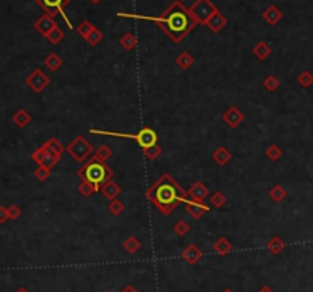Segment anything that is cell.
<instances>
[{
	"mask_svg": "<svg viewBox=\"0 0 313 292\" xmlns=\"http://www.w3.org/2000/svg\"><path fill=\"white\" fill-rule=\"evenodd\" d=\"M43 148L49 153L51 156H54L55 159H61V156H63V151L66 150V147L57 140V138H51V140H48L45 144H43Z\"/></svg>",
	"mask_w": 313,
	"mask_h": 292,
	"instance_id": "e0dca14e",
	"label": "cell"
},
{
	"mask_svg": "<svg viewBox=\"0 0 313 292\" xmlns=\"http://www.w3.org/2000/svg\"><path fill=\"white\" fill-rule=\"evenodd\" d=\"M9 220V213H8V206H0V225H3L5 222Z\"/></svg>",
	"mask_w": 313,
	"mask_h": 292,
	"instance_id": "7bdbcfd3",
	"label": "cell"
},
{
	"mask_svg": "<svg viewBox=\"0 0 313 292\" xmlns=\"http://www.w3.org/2000/svg\"><path fill=\"white\" fill-rule=\"evenodd\" d=\"M107 210H109L113 216H119V214H122V213H124L125 205H124V202H121L119 199H113V201H110V202H109Z\"/></svg>",
	"mask_w": 313,
	"mask_h": 292,
	"instance_id": "1f68e13d",
	"label": "cell"
},
{
	"mask_svg": "<svg viewBox=\"0 0 313 292\" xmlns=\"http://www.w3.org/2000/svg\"><path fill=\"white\" fill-rule=\"evenodd\" d=\"M296 81H298V85H300L301 88L307 89V88H310L313 85V74L309 72V71H303L300 75H298Z\"/></svg>",
	"mask_w": 313,
	"mask_h": 292,
	"instance_id": "e575fe53",
	"label": "cell"
},
{
	"mask_svg": "<svg viewBox=\"0 0 313 292\" xmlns=\"http://www.w3.org/2000/svg\"><path fill=\"white\" fill-rule=\"evenodd\" d=\"M212 159H214L216 164H219L220 167H225L231 162L232 159V153L228 150L226 147H219L214 150V153H212Z\"/></svg>",
	"mask_w": 313,
	"mask_h": 292,
	"instance_id": "d6986e66",
	"label": "cell"
},
{
	"mask_svg": "<svg viewBox=\"0 0 313 292\" xmlns=\"http://www.w3.org/2000/svg\"><path fill=\"white\" fill-rule=\"evenodd\" d=\"M77 190H78V193L81 194L83 198H90L93 193H96L95 187L90 182H87V180H81V184L78 185Z\"/></svg>",
	"mask_w": 313,
	"mask_h": 292,
	"instance_id": "836d02e7",
	"label": "cell"
},
{
	"mask_svg": "<svg viewBox=\"0 0 313 292\" xmlns=\"http://www.w3.org/2000/svg\"><path fill=\"white\" fill-rule=\"evenodd\" d=\"M162 153H164V148L159 144H154L153 147H148V148L144 150V156L148 161H156V159H159L162 156Z\"/></svg>",
	"mask_w": 313,
	"mask_h": 292,
	"instance_id": "f1b7e54d",
	"label": "cell"
},
{
	"mask_svg": "<svg viewBox=\"0 0 313 292\" xmlns=\"http://www.w3.org/2000/svg\"><path fill=\"white\" fill-rule=\"evenodd\" d=\"M31 158H32V161L37 164V165H43V167H48V169H51L52 170V167L58 162V159H55L54 156H51L49 153L43 148V146L41 147H38L32 155H31Z\"/></svg>",
	"mask_w": 313,
	"mask_h": 292,
	"instance_id": "7c38bea8",
	"label": "cell"
},
{
	"mask_svg": "<svg viewBox=\"0 0 313 292\" xmlns=\"http://www.w3.org/2000/svg\"><path fill=\"white\" fill-rule=\"evenodd\" d=\"M202 257H203L202 249L199 248L197 245H193V243L188 245V246L182 251V259H183L185 262H187L188 265H191V266L197 265V263L202 260Z\"/></svg>",
	"mask_w": 313,
	"mask_h": 292,
	"instance_id": "4fadbf2b",
	"label": "cell"
},
{
	"mask_svg": "<svg viewBox=\"0 0 313 292\" xmlns=\"http://www.w3.org/2000/svg\"><path fill=\"white\" fill-rule=\"evenodd\" d=\"M222 292H234V291H232V289H229V288H226V289H223Z\"/></svg>",
	"mask_w": 313,
	"mask_h": 292,
	"instance_id": "c3c4849f",
	"label": "cell"
},
{
	"mask_svg": "<svg viewBox=\"0 0 313 292\" xmlns=\"http://www.w3.org/2000/svg\"><path fill=\"white\" fill-rule=\"evenodd\" d=\"M119 45L125 49V51H133L138 46V37L133 32H125L121 38H119Z\"/></svg>",
	"mask_w": 313,
	"mask_h": 292,
	"instance_id": "484cf974",
	"label": "cell"
},
{
	"mask_svg": "<svg viewBox=\"0 0 313 292\" xmlns=\"http://www.w3.org/2000/svg\"><path fill=\"white\" fill-rule=\"evenodd\" d=\"M222 119H223V122L229 129H237L240 124L245 121V114L241 112V110L237 106H231V107H228L225 112H223Z\"/></svg>",
	"mask_w": 313,
	"mask_h": 292,
	"instance_id": "9c48e42d",
	"label": "cell"
},
{
	"mask_svg": "<svg viewBox=\"0 0 313 292\" xmlns=\"http://www.w3.org/2000/svg\"><path fill=\"white\" fill-rule=\"evenodd\" d=\"M266 156H267L269 161L277 162V161L283 156V150H281L277 144H270V146L266 148Z\"/></svg>",
	"mask_w": 313,
	"mask_h": 292,
	"instance_id": "4dcf8cb0",
	"label": "cell"
},
{
	"mask_svg": "<svg viewBox=\"0 0 313 292\" xmlns=\"http://www.w3.org/2000/svg\"><path fill=\"white\" fill-rule=\"evenodd\" d=\"M72 2V0H35V3L43 8L46 14H49V16L55 17V16H60L63 17V20L66 22V25L72 29V23H70L69 17L66 16V6Z\"/></svg>",
	"mask_w": 313,
	"mask_h": 292,
	"instance_id": "52a82bcc",
	"label": "cell"
},
{
	"mask_svg": "<svg viewBox=\"0 0 313 292\" xmlns=\"http://www.w3.org/2000/svg\"><path fill=\"white\" fill-rule=\"evenodd\" d=\"M103 193V196L107 199V201H113V199H118V196L121 194L122 188L118 182H115L113 179L107 180V182L101 187V190H99Z\"/></svg>",
	"mask_w": 313,
	"mask_h": 292,
	"instance_id": "2e32d148",
	"label": "cell"
},
{
	"mask_svg": "<svg viewBox=\"0 0 313 292\" xmlns=\"http://www.w3.org/2000/svg\"><path fill=\"white\" fill-rule=\"evenodd\" d=\"M31 119H32L31 114L28 112V110H25V109H19L17 112L12 115V122L16 124L19 129H25V127L29 126Z\"/></svg>",
	"mask_w": 313,
	"mask_h": 292,
	"instance_id": "ffe728a7",
	"label": "cell"
},
{
	"mask_svg": "<svg viewBox=\"0 0 313 292\" xmlns=\"http://www.w3.org/2000/svg\"><path fill=\"white\" fill-rule=\"evenodd\" d=\"M34 176L41 180V182H45V180H48L51 177V169H48V167H43V165H38L35 172H34Z\"/></svg>",
	"mask_w": 313,
	"mask_h": 292,
	"instance_id": "60d3db41",
	"label": "cell"
},
{
	"mask_svg": "<svg viewBox=\"0 0 313 292\" xmlns=\"http://www.w3.org/2000/svg\"><path fill=\"white\" fill-rule=\"evenodd\" d=\"M77 176L81 180H87V182H90L95 187V190L99 191L107 180H110L113 176H115V172H113L106 162H103L101 159H98L93 155L90 159L84 162V165L77 172Z\"/></svg>",
	"mask_w": 313,
	"mask_h": 292,
	"instance_id": "3957f363",
	"label": "cell"
},
{
	"mask_svg": "<svg viewBox=\"0 0 313 292\" xmlns=\"http://www.w3.org/2000/svg\"><path fill=\"white\" fill-rule=\"evenodd\" d=\"M180 2H183V0H180Z\"/></svg>",
	"mask_w": 313,
	"mask_h": 292,
	"instance_id": "f907efd6",
	"label": "cell"
},
{
	"mask_svg": "<svg viewBox=\"0 0 313 292\" xmlns=\"http://www.w3.org/2000/svg\"><path fill=\"white\" fill-rule=\"evenodd\" d=\"M147 199L164 216H170L180 204L188 201V193L182 188V185L171 175L164 173L147 190Z\"/></svg>",
	"mask_w": 313,
	"mask_h": 292,
	"instance_id": "7a4b0ae2",
	"label": "cell"
},
{
	"mask_svg": "<svg viewBox=\"0 0 313 292\" xmlns=\"http://www.w3.org/2000/svg\"><path fill=\"white\" fill-rule=\"evenodd\" d=\"M112 155H113V151L109 146H101V147H98L96 151H95V156L98 159H101L103 162H107L112 158Z\"/></svg>",
	"mask_w": 313,
	"mask_h": 292,
	"instance_id": "8d00e7d4",
	"label": "cell"
},
{
	"mask_svg": "<svg viewBox=\"0 0 313 292\" xmlns=\"http://www.w3.org/2000/svg\"><path fill=\"white\" fill-rule=\"evenodd\" d=\"M232 248H234V245H232L229 240H228L226 237H220V239L216 240V243H214V251H216L219 256H228V254H231Z\"/></svg>",
	"mask_w": 313,
	"mask_h": 292,
	"instance_id": "603a6c76",
	"label": "cell"
},
{
	"mask_svg": "<svg viewBox=\"0 0 313 292\" xmlns=\"http://www.w3.org/2000/svg\"><path fill=\"white\" fill-rule=\"evenodd\" d=\"M226 196L222 193V191H214L209 196V202H211V205L214 206V208H223L225 205H226Z\"/></svg>",
	"mask_w": 313,
	"mask_h": 292,
	"instance_id": "f546056e",
	"label": "cell"
},
{
	"mask_svg": "<svg viewBox=\"0 0 313 292\" xmlns=\"http://www.w3.org/2000/svg\"><path fill=\"white\" fill-rule=\"evenodd\" d=\"M93 135H103V136H115V138H124V140H133L142 150H145L148 147H153L154 144H158L159 136L151 127H142L136 133H121V132H110V130H96L90 129L89 130Z\"/></svg>",
	"mask_w": 313,
	"mask_h": 292,
	"instance_id": "277c9868",
	"label": "cell"
},
{
	"mask_svg": "<svg viewBox=\"0 0 313 292\" xmlns=\"http://www.w3.org/2000/svg\"><path fill=\"white\" fill-rule=\"evenodd\" d=\"M89 2H90V3H93V5H98V3H101L103 0H89Z\"/></svg>",
	"mask_w": 313,
	"mask_h": 292,
	"instance_id": "bcb514c9",
	"label": "cell"
},
{
	"mask_svg": "<svg viewBox=\"0 0 313 292\" xmlns=\"http://www.w3.org/2000/svg\"><path fill=\"white\" fill-rule=\"evenodd\" d=\"M25 83L26 86H29L32 92L41 93L51 85V78L48 77V74H45L43 69H34V71L26 77Z\"/></svg>",
	"mask_w": 313,
	"mask_h": 292,
	"instance_id": "ba28073f",
	"label": "cell"
},
{
	"mask_svg": "<svg viewBox=\"0 0 313 292\" xmlns=\"http://www.w3.org/2000/svg\"><path fill=\"white\" fill-rule=\"evenodd\" d=\"M66 151L77 162H86L93 153V146L83 135H78L72 143H69V146L66 147Z\"/></svg>",
	"mask_w": 313,
	"mask_h": 292,
	"instance_id": "5b68a950",
	"label": "cell"
},
{
	"mask_svg": "<svg viewBox=\"0 0 313 292\" xmlns=\"http://www.w3.org/2000/svg\"><path fill=\"white\" fill-rule=\"evenodd\" d=\"M252 54H254L258 60L263 61V60H266V58L269 57L270 54H272V48H270V45L266 43V41H258V43L252 48Z\"/></svg>",
	"mask_w": 313,
	"mask_h": 292,
	"instance_id": "44dd1931",
	"label": "cell"
},
{
	"mask_svg": "<svg viewBox=\"0 0 313 292\" xmlns=\"http://www.w3.org/2000/svg\"><path fill=\"white\" fill-rule=\"evenodd\" d=\"M188 9L197 25H206L208 19L217 11V6L211 0H194V3Z\"/></svg>",
	"mask_w": 313,
	"mask_h": 292,
	"instance_id": "8992f818",
	"label": "cell"
},
{
	"mask_svg": "<svg viewBox=\"0 0 313 292\" xmlns=\"http://www.w3.org/2000/svg\"><path fill=\"white\" fill-rule=\"evenodd\" d=\"M121 292H139V291H138L133 285H127V286L121 291Z\"/></svg>",
	"mask_w": 313,
	"mask_h": 292,
	"instance_id": "ee69618b",
	"label": "cell"
},
{
	"mask_svg": "<svg viewBox=\"0 0 313 292\" xmlns=\"http://www.w3.org/2000/svg\"><path fill=\"white\" fill-rule=\"evenodd\" d=\"M122 248H124L129 254H136V253L139 251V249L142 248V242H141L138 237H135V235H130V237H127V239L124 240Z\"/></svg>",
	"mask_w": 313,
	"mask_h": 292,
	"instance_id": "d4e9b609",
	"label": "cell"
},
{
	"mask_svg": "<svg viewBox=\"0 0 313 292\" xmlns=\"http://www.w3.org/2000/svg\"><path fill=\"white\" fill-rule=\"evenodd\" d=\"M103 38H104V34H103L101 31H99L98 28H93V31H92L86 38H84V40H86L90 46H96V45L101 43Z\"/></svg>",
	"mask_w": 313,
	"mask_h": 292,
	"instance_id": "d6a6232c",
	"label": "cell"
},
{
	"mask_svg": "<svg viewBox=\"0 0 313 292\" xmlns=\"http://www.w3.org/2000/svg\"><path fill=\"white\" fill-rule=\"evenodd\" d=\"M281 19H283V11L277 8L275 5H270L263 11V20L270 26H275Z\"/></svg>",
	"mask_w": 313,
	"mask_h": 292,
	"instance_id": "ac0fdd59",
	"label": "cell"
},
{
	"mask_svg": "<svg viewBox=\"0 0 313 292\" xmlns=\"http://www.w3.org/2000/svg\"><path fill=\"white\" fill-rule=\"evenodd\" d=\"M173 231L176 233L177 237H183V235H187L190 233V225L185 220H179L173 225Z\"/></svg>",
	"mask_w": 313,
	"mask_h": 292,
	"instance_id": "f35d334b",
	"label": "cell"
},
{
	"mask_svg": "<svg viewBox=\"0 0 313 292\" xmlns=\"http://www.w3.org/2000/svg\"><path fill=\"white\" fill-rule=\"evenodd\" d=\"M46 38H48L49 43H52V45H58V43H61V41L64 40V31L61 29V28L57 26L55 29H54Z\"/></svg>",
	"mask_w": 313,
	"mask_h": 292,
	"instance_id": "d590c367",
	"label": "cell"
},
{
	"mask_svg": "<svg viewBox=\"0 0 313 292\" xmlns=\"http://www.w3.org/2000/svg\"><path fill=\"white\" fill-rule=\"evenodd\" d=\"M8 213H9V220H17L22 216V208L19 205H11L8 206Z\"/></svg>",
	"mask_w": 313,
	"mask_h": 292,
	"instance_id": "b9f144b4",
	"label": "cell"
},
{
	"mask_svg": "<svg viewBox=\"0 0 313 292\" xmlns=\"http://www.w3.org/2000/svg\"><path fill=\"white\" fill-rule=\"evenodd\" d=\"M93 25L89 22V20H84V22H81L80 25H78V28H77V32L83 37V38H86L92 31H93Z\"/></svg>",
	"mask_w": 313,
	"mask_h": 292,
	"instance_id": "ab89813d",
	"label": "cell"
},
{
	"mask_svg": "<svg viewBox=\"0 0 313 292\" xmlns=\"http://www.w3.org/2000/svg\"><path fill=\"white\" fill-rule=\"evenodd\" d=\"M263 86L267 92H275L280 88V80L275 75H269L267 78H264Z\"/></svg>",
	"mask_w": 313,
	"mask_h": 292,
	"instance_id": "74e56055",
	"label": "cell"
},
{
	"mask_svg": "<svg viewBox=\"0 0 313 292\" xmlns=\"http://www.w3.org/2000/svg\"><path fill=\"white\" fill-rule=\"evenodd\" d=\"M57 28V22L52 16H49V14H43L35 23H34V29L37 32H40L43 37H48L54 29Z\"/></svg>",
	"mask_w": 313,
	"mask_h": 292,
	"instance_id": "8fae6325",
	"label": "cell"
},
{
	"mask_svg": "<svg viewBox=\"0 0 313 292\" xmlns=\"http://www.w3.org/2000/svg\"><path fill=\"white\" fill-rule=\"evenodd\" d=\"M266 248H267L269 251L272 253V254L278 256L280 253H283L284 249H286V242H284L281 237H278V235H274L272 239H269V242H267Z\"/></svg>",
	"mask_w": 313,
	"mask_h": 292,
	"instance_id": "7402d4cb",
	"label": "cell"
},
{
	"mask_svg": "<svg viewBox=\"0 0 313 292\" xmlns=\"http://www.w3.org/2000/svg\"><path fill=\"white\" fill-rule=\"evenodd\" d=\"M269 196H270V199H272L274 202L280 204V202H283L284 199L287 198V191H286V188H284L283 185L277 184V185H274L272 188L269 190Z\"/></svg>",
	"mask_w": 313,
	"mask_h": 292,
	"instance_id": "4316f807",
	"label": "cell"
},
{
	"mask_svg": "<svg viewBox=\"0 0 313 292\" xmlns=\"http://www.w3.org/2000/svg\"><path fill=\"white\" fill-rule=\"evenodd\" d=\"M185 210L188 211V214L194 219V220H199L202 219V216L205 213L209 211V206L206 204H200V202H194V201H187L185 202Z\"/></svg>",
	"mask_w": 313,
	"mask_h": 292,
	"instance_id": "5bb4252c",
	"label": "cell"
},
{
	"mask_svg": "<svg viewBox=\"0 0 313 292\" xmlns=\"http://www.w3.org/2000/svg\"><path fill=\"white\" fill-rule=\"evenodd\" d=\"M106 292H110V291H106Z\"/></svg>",
	"mask_w": 313,
	"mask_h": 292,
	"instance_id": "681fc988",
	"label": "cell"
},
{
	"mask_svg": "<svg viewBox=\"0 0 313 292\" xmlns=\"http://www.w3.org/2000/svg\"><path fill=\"white\" fill-rule=\"evenodd\" d=\"M63 58L60 57L58 54H55V52H51L48 57L45 58V66L49 69V71L55 72V71H58V69L63 66Z\"/></svg>",
	"mask_w": 313,
	"mask_h": 292,
	"instance_id": "cb8c5ba5",
	"label": "cell"
},
{
	"mask_svg": "<svg viewBox=\"0 0 313 292\" xmlns=\"http://www.w3.org/2000/svg\"><path fill=\"white\" fill-rule=\"evenodd\" d=\"M118 17L124 19H138V20H148L158 25V28L164 31V34L173 41V43H180L197 25L190 14V9L185 6L180 0H176L170 5L161 16L151 17L144 16V14H135V12H116Z\"/></svg>",
	"mask_w": 313,
	"mask_h": 292,
	"instance_id": "6da1fadb",
	"label": "cell"
},
{
	"mask_svg": "<svg viewBox=\"0 0 313 292\" xmlns=\"http://www.w3.org/2000/svg\"><path fill=\"white\" fill-rule=\"evenodd\" d=\"M187 193H188V199H190V201L200 202V204H205L206 198L209 196V190H208V187H206L203 182H200V180H197V182H194V184L187 190Z\"/></svg>",
	"mask_w": 313,
	"mask_h": 292,
	"instance_id": "30bf717a",
	"label": "cell"
},
{
	"mask_svg": "<svg viewBox=\"0 0 313 292\" xmlns=\"http://www.w3.org/2000/svg\"><path fill=\"white\" fill-rule=\"evenodd\" d=\"M16 292H29V291H28V289H25V288H20V289H17Z\"/></svg>",
	"mask_w": 313,
	"mask_h": 292,
	"instance_id": "7dc6e473",
	"label": "cell"
},
{
	"mask_svg": "<svg viewBox=\"0 0 313 292\" xmlns=\"http://www.w3.org/2000/svg\"><path fill=\"white\" fill-rule=\"evenodd\" d=\"M228 25V20H226V17L223 16V14L217 9L214 14H212V16L208 19V22H206V28H208V29L209 31H212V32H214V34H219L222 29H223V28Z\"/></svg>",
	"mask_w": 313,
	"mask_h": 292,
	"instance_id": "9a60e30c",
	"label": "cell"
},
{
	"mask_svg": "<svg viewBox=\"0 0 313 292\" xmlns=\"http://www.w3.org/2000/svg\"><path fill=\"white\" fill-rule=\"evenodd\" d=\"M258 292H275V291H274L272 288H270V286H267V285H266V286H263Z\"/></svg>",
	"mask_w": 313,
	"mask_h": 292,
	"instance_id": "f6af8a7d",
	"label": "cell"
},
{
	"mask_svg": "<svg viewBox=\"0 0 313 292\" xmlns=\"http://www.w3.org/2000/svg\"><path fill=\"white\" fill-rule=\"evenodd\" d=\"M176 63L180 69H183V71H187V69H190L193 64H194V58L191 57V54L188 52H182L179 57L176 58Z\"/></svg>",
	"mask_w": 313,
	"mask_h": 292,
	"instance_id": "83f0119b",
	"label": "cell"
}]
</instances>
